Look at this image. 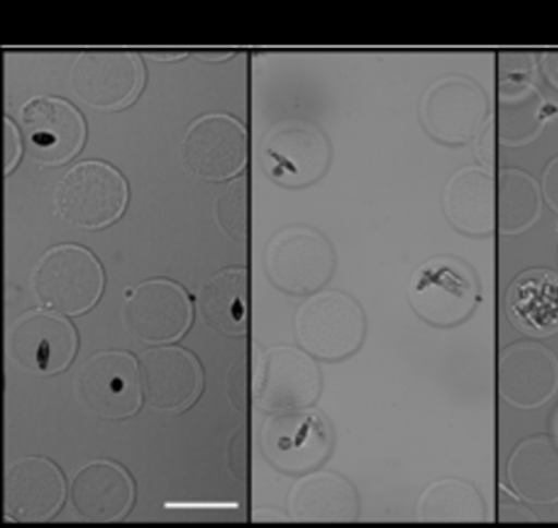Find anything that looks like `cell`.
I'll use <instances>...</instances> for the list:
<instances>
[{
	"instance_id": "cell-1",
	"label": "cell",
	"mask_w": 558,
	"mask_h": 528,
	"mask_svg": "<svg viewBox=\"0 0 558 528\" xmlns=\"http://www.w3.org/2000/svg\"><path fill=\"white\" fill-rule=\"evenodd\" d=\"M34 297L44 309L78 316L101 299L105 272L84 247L58 244L45 251L31 275Z\"/></svg>"
},
{
	"instance_id": "cell-7",
	"label": "cell",
	"mask_w": 558,
	"mask_h": 528,
	"mask_svg": "<svg viewBox=\"0 0 558 528\" xmlns=\"http://www.w3.org/2000/svg\"><path fill=\"white\" fill-rule=\"evenodd\" d=\"M260 164L268 178L282 188H306L329 168L330 144L315 123L284 120L265 134Z\"/></svg>"
},
{
	"instance_id": "cell-5",
	"label": "cell",
	"mask_w": 558,
	"mask_h": 528,
	"mask_svg": "<svg viewBox=\"0 0 558 528\" xmlns=\"http://www.w3.org/2000/svg\"><path fill=\"white\" fill-rule=\"evenodd\" d=\"M409 302L430 326L453 327L477 309V279L464 262L434 257L420 265L410 279Z\"/></svg>"
},
{
	"instance_id": "cell-12",
	"label": "cell",
	"mask_w": 558,
	"mask_h": 528,
	"mask_svg": "<svg viewBox=\"0 0 558 528\" xmlns=\"http://www.w3.org/2000/svg\"><path fill=\"white\" fill-rule=\"evenodd\" d=\"M181 160L189 172L203 181H229L246 168V128L227 113H205L185 131Z\"/></svg>"
},
{
	"instance_id": "cell-35",
	"label": "cell",
	"mask_w": 558,
	"mask_h": 528,
	"mask_svg": "<svg viewBox=\"0 0 558 528\" xmlns=\"http://www.w3.org/2000/svg\"><path fill=\"white\" fill-rule=\"evenodd\" d=\"M199 58L203 60L215 61V63H219V61L229 60V58L233 57V53H223V51H216V53H199Z\"/></svg>"
},
{
	"instance_id": "cell-2",
	"label": "cell",
	"mask_w": 558,
	"mask_h": 528,
	"mask_svg": "<svg viewBox=\"0 0 558 528\" xmlns=\"http://www.w3.org/2000/svg\"><path fill=\"white\" fill-rule=\"evenodd\" d=\"M129 195L119 169L106 161L86 160L69 168L58 181L54 208L77 229H106L125 213Z\"/></svg>"
},
{
	"instance_id": "cell-3",
	"label": "cell",
	"mask_w": 558,
	"mask_h": 528,
	"mask_svg": "<svg viewBox=\"0 0 558 528\" xmlns=\"http://www.w3.org/2000/svg\"><path fill=\"white\" fill-rule=\"evenodd\" d=\"M264 268L271 285L291 296H313L336 271V253L323 233L312 227H284L264 251Z\"/></svg>"
},
{
	"instance_id": "cell-13",
	"label": "cell",
	"mask_w": 558,
	"mask_h": 528,
	"mask_svg": "<svg viewBox=\"0 0 558 528\" xmlns=\"http://www.w3.org/2000/svg\"><path fill=\"white\" fill-rule=\"evenodd\" d=\"M194 307L178 283L157 278L126 289L123 323L131 336L149 345L179 340L191 329Z\"/></svg>"
},
{
	"instance_id": "cell-9",
	"label": "cell",
	"mask_w": 558,
	"mask_h": 528,
	"mask_svg": "<svg viewBox=\"0 0 558 528\" xmlns=\"http://www.w3.org/2000/svg\"><path fill=\"white\" fill-rule=\"evenodd\" d=\"M75 388L86 412L108 422L131 419L143 406L140 364L126 351L93 355L82 365Z\"/></svg>"
},
{
	"instance_id": "cell-31",
	"label": "cell",
	"mask_w": 558,
	"mask_h": 528,
	"mask_svg": "<svg viewBox=\"0 0 558 528\" xmlns=\"http://www.w3.org/2000/svg\"><path fill=\"white\" fill-rule=\"evenodd\" d=\"M544 195L547 202L558 213V157L550 161L544 175Z\"/></svg>"
},
{
	"instance_id": "cell-23",
	"label": "cell",
	"mask_w": 558,
	"mask_h": 528,
	"mask_svg": "<svg viewBox=\"0 0 558 528\" xmlns=\"http://www.w3.org/2000/svg\"><path fill=\"white\" fill-rule=\"evenodd\" d=\"M196 309L208 329L226 337L247 333V271L223 268L211 276L196 296Z\"/></svg>"
},
{
	"instance_id": "cell-32",
	"label": "cell",
	"mask_w": 558,
	"mask_h": 528,
	"mask_svg": "<svg viewBox=\"0 0 558 528\" xmlns=\"http://www.w3.org/2000/svg\"><path fill=\"white\" fill-rule=\"evenodd\" d=\"M291 517L271 509V507H262L253 514V523H289Z\"/></svg>"
},
{
	"instance_id": "cell-15",
	"label": "cell",
	"mask_w": 558,
	"mask_h": 528,
	"mask_svg": "<svg viewBox=\"0 0 558 528\" xmlns=\"http://www.w3.org/2000/svg\"><path fill=\"white\" fill-rule=\"evenodd\" d=\"M71 84L81 101L93 109H123L143 89V61L130 51H84L72 65Z\"/></svg>"
},
{
	"instance_id": "cell-19",
	"label": "cell",
	"mask_w": 558,
	"mask_h": 528,
	"mask_svg": "<svg viewBox=\"0 0 558 528\" xmlns=\"http://www.w3.org/2000/svg\"><path fill=\"white\" fill-rule=\"evenodd\" d=\"M498 381L499 395L506 403L519 409H535L557 393V358L541 345H514L502 351Z\"/></svg>"
},
{
	"instance_id": "cell-36",
	"label": "cell",
	"mask_w": 558,
	"mask_h": 528,
	"mask_svg": "<svg viewBox=\"0 0 558 528\" xmlns=\"http://www.w3.org/2000/svg\"><path fill=\"white\" fill-rule=\"evenodd\" d=\"M556 433H557V437H558V416H557V420H556Z\"/></svg>"
},
{
	"instance_id": "cell-29",
	"label": "cell",
	"mask_w": 558,
	"mask_h": 528,
	"mask_svg": "<svg viewBox=\"0 0 558 528\" xmlns=\"http://www.w3.org/2000/svg\"><path fill=\"white\" fill-rule=\"evenodd\" d=\"M227 465L236 481H243L244 476V430H236L230 437L229 451H227Z\"/></svg>"
},
{
	"instance_id": "cell-21",
	"label": "cell",
	"mask_w": 558,
	"mask_h": 528,
	"mask_svg": "<svg viewBox=\"0 0 558 528\" xmlns=\"http://www.w3.org/2000/svg\"><path fill=\"white\" fill-rule=\"evenodd\" d=\"M446 219L458 232L481 237L495 229V181L490 169L464 167L450 176L442 192Z\"/></svg>"
},
{
	"instance_id": "cell-24",
	"label": "cell",
	"mask_w": 558,
	"mask_h": 528,
	"mask_svg": "<svg viewBox=\"0 0 558 528\" xmlns=\"http://www.w3.org/2000/svg\"><path fill=\"white\" fill-rule=\"evenodd\" d=\"M508 479L523 500L547 505L558 500V444L547 437L523 441L508 461Z\"/></svg>"
},
{
	"instance_id": "cell-11",
	"label": "cell",
	"mask_w": 558,
	"mask_h": 528,
	"mask_svg": "<svg viewBox=\"0 0 558 528\" xmlns=\"http://www.w3.org/2000/svg\"><path fill=\"white\" fill-rule=\"evenodd\" d=\"M78 336L68 317L50 310L23 313L7 333L10 360L27 374H61L77 355Z\"/></svg>"
},
{
	"instance_id": "cell-20",
	"label": "cell",
	"mask_w": 558,
	"mask_h": 528,
	"mask_svg": "<svg viewBox=\"0 0 558 528\" xmlns=\"http://www.w3.org/2000/svg\"><path fill=\"white\" fill-rule=\"evenodd\" d=\"M288 507L294 523H354L360 516V496L342 476L312 471L292 487Z\"/></svg>"
},
{
	"instance_id": "cell-34",
	"label": "cell",
	"mask_w": 558,
	"mask_h": 528,
	"mask_svg": "<svg viewBox=\"0 0 558 528\" xmlns=\"http://www.w3.org/2000/svg\"><path fill=\"white\" fill-rule=\"evenodd\" d=\"M151 58L158 61H165V63H170V61L182 60V58L189 57V53H175V51H163V53H150Z\"/></svg>"
},
{
	"instance_id": "cell-4",
	"label": "cell",
	"mask_w": 558,
	"mask_h": 528,
	"mask_svg": "<svg viewBox=\"0 0 558 528\" xmlns=\"http://www.w3.org/2000/svg\"><path fill=\"white\" fill-rule=\"evenodd\" d=\"M295 337L316 360L340 361L360 350L365 316L353 297L340 291L316 292L299 307Z\"/></svg>"
},
{
	"instance_id": "cell-8",
	"label": "cell",
	"mask_w": 558,
	"mask_h": 528,
	"mask_svg": "<svg viewBox=\"0 0 558 528\" xmlns=\"http://www.w3.org/2000/svg\"><path fill=\"white\" fill-rule=\"evenodd\" d=\"M332 443V428L318 410L270 413L262 424L264 457L286 475L315 471L329 457Z\"/></svg>"
},
{
	"instance_id": "cell-28",
	"label": "cell",
	"mask_w": 558,
	"mask_h": 528,
	"mask_svg": "<svg viewBox=\"0 0 558 528\" xmlns=\"http://www.w3.org/2000/svg\"><path fill=\"white\" fill-rule=\"evenodd\" d=\"M3 136H5V140H3V148H5V158H3V164H5V168H3V171H5V176H9L10 172L15 169L16 165H19L20 158H22L23 154V134L22 131L19 130V127L15 125V123L12 122V120H9V117H5L3 119Z\"/></svg>"
},
{
	"instance_id": "cell-16",
	"label": "cell",
	"mask_w": 558,
	"mask_h": 528,
	"mask_svg": "<svg viewBox=\"0 0 558 528\" xmlns=\"http://www.w3.org/2000/svg\"><path fill=\"white\" fill-rule=\"evenodd\" d=\"M65 495L63 472L48 458L24 457L7 468L3 513L12 523H48L60 513Z\"/></svg>"
},
{
	"instance_id": "cell-33",
	"label": "cell",
	"mask_w": 558,
	"mask_h": 528,
	"mask_svg": "<svg viewBox=\"0 0 558 528\" xmlns=\"http://www.w3.org/2000/svg\"><path fill=\"white\" fill-rule=\"evenodd\" d=\"M547 77L554 85L558 86V53L547 55L546 57Z\"/></svg>"
},
{
	"instance_id": "cell-17",
	"label": "cell",
	"mask_w": 558,
	"mask_h": 528,
	"mask_svg": "<svg viewBox=\"0 0 558 528\" xmlns=\"http://www.w3.org/2000/svg\"><path fill=\"white\" fill-rule=\"evenodd\" d=\"M140 371L144 399L158 412H184L202 395V365L184 348H150L141 357Z\"/></svg>"
},
{
	"instance_id": "cell-22",
	"label": "cell",
	"mask_w": 558,
	"mask_h": 528,
	"mask_svg": "<svg viewBox=\"0 0 558 528\" xmlns=\"http://www.w3.org/2000/svg\"><path fill=\"white\" fill-rule=\"evenodd\" d=\"M506 315L512 326L530 337L558 333V275L533 268L517 276L506 292Z\"/></svg>"
},
{
	"instance_id": "cell-14",
	"label": "cell",
	"mask_w": 558,
	"mask_h": 528,
	"mask_svg": "<svg viewBox=\"0 0 558 528\" xmlns=\"http://www.w3.org/2000/svg\"><path fill=\"white\" fill-rule=\"evenodd\" d=\"M20 125L27 154L44 167L69 164L85 144L82 113L65 99L34 96L20 109Z\"/></svg>"
},
{
	"instance_id": "cell-6",
	"label": "cell",
	"mask_w": 558,
	"mask_h": 528,
	"mask_svg": "<svg viewBox=\"0 0 558 528\" xmlns=\"http://www.w3.org/2000/svg\"><path fill=\"white\" fill-rule=\"evenodd\" d=\"M323 377L312 355L277 345L258 355L254 371V403L267 413L310 409L322 395Z\"/></svg>"
},
{
	"instance_id": "cell-18",
	"label": "cell",
	"mask_w": 558,
	"mask_h": 528,
	"mask_svg": "<svg viewBox=\"0 0 558 528\" xmlns=\"http://www.w3.org/2000/svg\"><path fill=\"white\" fill-rule=\"evenodd\" d=\"M69 496L72 509L86 523H120L133 507V479L113 461H89L72 476Z\"/></svg>"
},
{
	"instance_id": "cell-26",
	"label": "cell",
	"mask_w": 558,
	"mask_h": 528,
	"mask_svg": "<svg viewBox=\"0 0 558 528\" xmlns=\"http://www.w3.org/2000/svg\"><path fill=\"white\" fill-rule=\"evenodd\" d=\"M541 200L536 182L525 172L502 169L499 176V230L506 235L523 232L539 216Z\"/></svg>"
},
{
	"instance_id": "cell-27",
	"label": "cell",
	"mask_w": 558,
	"mask_h": 528,
	"mask_svg": "<svg viewBox=\"0 0 558 528\" xmlns=\"http://www.w3.org/2000/svg\"><path fill=\"white\" fill-rule=\"evenodd\" d=\"M246 178L233 179L219 192L215 216L223 235L236 243L246 240Z\"/></svg>"
},
{
	"instance_id": "cell-25",
	"label": "cell",
	"mask_w": 558,
	"mask_h": 528,
	"mask_svg": "<svg viewBox=\"0 0 558 528\" xmlns=\"http://www.w3.org/2000/svg\"><path fill=\"white\" fill-rule=\"evenodd\" d=\"M420 523L477 524L487 519L481 493L470 482L461 479H440L430 482L416 505Z\"/></svg>"
},
{
	"instance_id": "cell-10",
	"label": "cell",
	"mask_w": 558,
	"mask_h": 528,
	"mask_svg": "<svg viewBox=\"0 0 558 528\" xmlns=\"http://www.w3.org/2000/svg\"><path fill=\"white\" fill-rule=\"evenodd\" d=\"M420 117L425 130L439 143H473L487 123L488 98L473 79L446 75L426 89Z\"/></svg>"
},
{
	"instance_id": "cell-30",
	"label": "cell",
	"mask_w": 558,
	"mask_h": 528,
	"mask_svg": "<svg viewBox=\"0 0 558 528\" xmlns=\"http://www.w3.org/2000/svg\"><path fill=\"white\" fill-rule=\"evenodd\" d=\"M227 396L236 410L244 409V361H236L227 375Z\"/></svg>"
}]
</instances>
